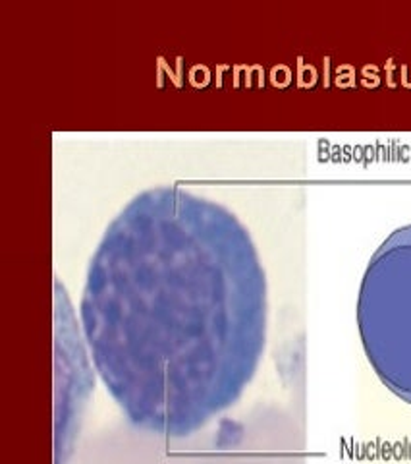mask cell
I'll return each mask as SVG.
<instances>
[{
  "mask_svg": "<svg viewBox=\"0 0 411 464\" xmlns=\"http://www.w3.org/2000/svg\"><path fill=\"white\" fill-rule=\"evenodd\" d=\"M358 327L378 380L411 404V225L394 230L367 266Z\"/></svg>",
  "mask_w": 411,
  "mask_h": 464,
  "instance_id": "7a4b0ae2",
  "label": "cell"
},
{
  "mask_svg": "<svg viewBox=\"0 0 411 464\" xmlns=\"http://www.w3.org/2000/svg\"><path fill=\"white\" fill-rule=\"evenodd\" d=\"M102 383L136 428L187 438L236 402L267 337V281L234 217H122L81 298Z\"/></svg>",
  "mask_w": 411,
  "mask_h": 464,
  "instance_id": "6da1fadb",
  "label": "cell"
}]
</instances>
